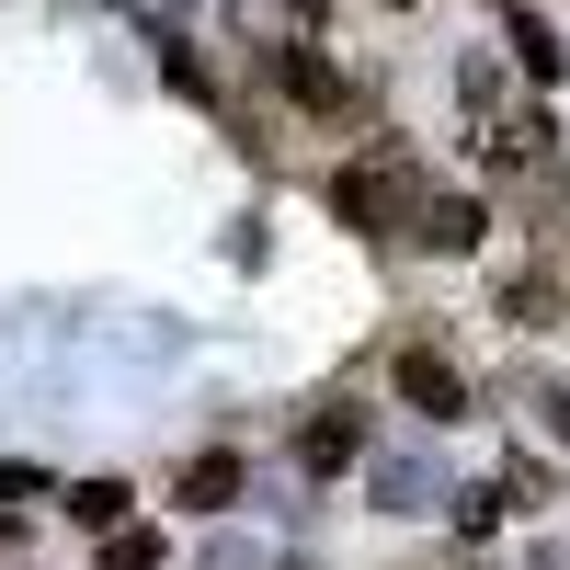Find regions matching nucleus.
<instances>
[{"label":"nucleus","mask_w":570,"mask_h":570,"mask_svg":"<svg viewBox=\"0 0 570 570\" xmlns=\"http://www.w3.org/2000/svg\"><path fill=\"white\" fill-rule=\"evenodd\" d=\"M240 480H252V468L228 456V445H206V456L171 480V502H183V513H228V502H240Z\"/></svg>","instance_id":"obj_5"},{"label":"nucleus","mask_w":570,"mask_h":570,"mask_svg":"<svg viewBox=\"0 0 570 570\" xmlns=\"http://www.w3.org/2000/svg\"><path fill=\"white\" fill-rule=\"evenodd\" d=\"M104 570H160V525H115L104 537Z\"/></svg>","instance_id":"obj_9"},{"label":"nucleus","mask_w":570,"mask_h":570,"mask_svg":"<svg viewBox=\"0 0 570 570\" xmlns=\"http://www.w3.org/2000/svg\"><path fill=\"white\" fill-rule=\"evenodd\" d=\"M548 434H559V445H570V389H548Z\"/></svg>","instance_id":"obj_10"},{"label":"nucleus","mask_w":570,"mask_h":570,"mask_svg":"<svg viewBox=\"0 0 570 570\" xmlns=\"http://www.w3.org/2000/svg\"><path fill=\"white\" fill-rule=\"evenodd\" d=\"M274 69H285V91H297L308 115H343V69H331L320 46H274Z\"/></svg>","instance_id":"obj_6"},{"label":"nucleus","mask_w":570,"mask_h":570,"mask_svg":"<svg viewBox=\"0 0 570 570\" xmlns=\"http://www.w3.org/2000/svg\"><path fill=\"white\" fill-rule=\"evenodd\" d=\"M354 456H365V411H354V400H331L308 434H297V468H308V480H331V468H354Z\"/></svg>","instance_id":"obj_4"},{"label":"nucleus","mask_w":570,"mask_h":570,"mask_svg":"<svg viewBox=\"0 0 570 570\" xmlns=\"http://www.w3.org/2000/svg\"><path fill=\"white\" fill-rule=\"evenodd\" d=\"M126 502H137L126 480H80V491H69V525H80V537H115V525H126Z\"/></svg>","instance_id":"obj_7"},{"label":"nucleus","mask_w":570,"mask_h":570,"mask_svg":"<svg viewBox=\"0 0 570 570\" xmlns=\"http://www.w3.org/2000/svg\"><path fill=\"white\" fill-rule=\"evenodd\" d=\"M389 376H400V400H411L422 422H468V376H456L434 343H400V354H389Z\"/></svg>","instance_id":"obj_2"},{"label":"nucleus","mask_w":570,"mask_h":570,"mask_svg":"<svg viewBox=\"0 0 570 570\" xmlns=\"http://www.w3.org/2000/svg\"><path fill=\"white\" fill-rule=\"evenodd\" d=\"M411 206H422V160H411V149H376V160H354V171H331V217L365 228V240H400Z\"/></svg>","instance_id":"obj_1"},{"label":"nucleus","mask_w":570,"mask_h":570,"mask_svg":"<svg viewBox=\"0 0 570 570\" xmlns=\"http://www.w3.org/2000/svg\"><path fill=\"white\" fill-rule=\"evenodd\" d=\"M400 240H422V252H445V263H468V252L491 240V217H480V195H422Z\"/></svg>","instance_id":"obj_3"},{"label":"nucleus","mask_w":570,"mask_h":570,"mask_svg":"<svg viewBox=\"0 0 570 570\" xmlns=\"http://www.w3.org/2000/svg\"><path fill=\"white\" fill-rule=\"evenodd\" d=\"M513 58H525V80H559V69H570V46H559L537 12H525V23H513Z\"/></svg>","instance_id":"obj_8"}]
</instances>
